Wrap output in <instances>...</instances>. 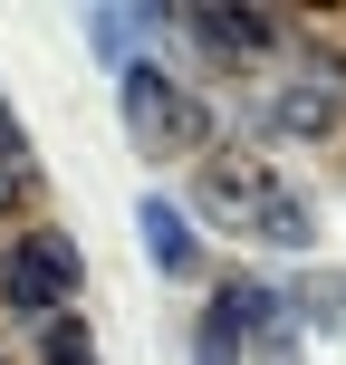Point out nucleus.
I'll use <instances>...</instances> for the list:
<instances>
[{"label":"nucleus","instance_id":"obj_1","mask_svg":"<svg viewBox=\"0 0 346 365\" xmlns=\"http://www.w3.org/2000/svg\"><path fill=\"white\" fill-rule=\"evenodd\" d=\"M193 192H202V212H212L221 231H250V240H270V250H317L308 192H289L260 154H202Z\"/></svg>","mask_w":346,"mask_h":365},{"label":"nucleus","instance_id":"obj_2","mask_svg":"<svg viewBox=\"0 0 346 365\" xmlns=\"http://www.w3.org/2000/svg\"><path fill=\"white\" fill-rule=\"evenodd\" d=\"M116 106H126L135 154H202V135H212V106H202L183 77H164V68H126Z\"/></svg>","mask_w":346,"mask_h":365},{"label":"nucleus","instance_id":"obj_3","mask_svg":"<svg viewBox=\"0 0 346 365\" xmlns=\"http://www.w3.org/2000/svg\"><path fill=\"white\" fill-rule=\"evenodd\" d=\"M77 279H87V259H77V240L58 231V221H29V231L0 250V298L29 317H68Z\"/></svg>","mask_w":346,"mask_h":365},{"label":"nucleus","instance_id":"obj_4","mask_svg":"<svg viewBox=\"0 0 346 365\" xmlns=\"http://www.w3.org/2000/svg\"><path fill=\"white\" fill-rule=\"evenodd\" d=\"M250 125L260 135H289V145H327V135L346 125V87L337 77H298V87H270L250 106Z\"/></svg>","mask_w":346,"mask_h":365},{"label":"nucleus","instance_id":"obj_5","mask_svg":"<svg viewBox=\"0 0 346 365\" xmlns=\"http://www.w3.org/2000/svg\"><path fill=\"white\" fill-rule=\"evenodd\" d=\"M173 29L193 38V48H212L221 68H250V58H270L279 19L270 10H173Z\"/></svg>","mask_w":346,"mask_h":365},{"label":"nucleus","instance_id":"obj_6","mask_svg":"<svg viewBox=\"0 0 346 365\" xmlns=\"http://www.w3.org/2000/svg\"><path fill=\"white\" fill-rule=\"evenodd\" d=\"M212 317H221V327H231V346L250 356L260 336H279V327H289V289H279V279H250V269H240V279H221Z\"/></svg>","mask_w":346,"mask_h":365},{"label":"nucleus","instance_id":"obj_7","mask_svg":"<svg viewBox=\"0 0 346 365\" xmlns=\"http://www.w3.org/2000/svg\"><path fill=\"white\" fill-rule=\"evenodd\" d=\"M135 231H145V259H154L164 279H193V269H202V240H193V221H183V202L145 192V202H135Z\"/></svg>","mask_w":346,"mask_h":365},{"label":"nucleus","instance_id":"obj_8","mask_svg":"<svg viewBox=\"0 0 346 365\" xmlns=\"http://www.w3.org/2000/svg\"><path fill=\"white\" fill-rule=\"evenodd\" d=\"M154 29H173V10H96V19H87V48L106 58L116 77H126V68H145L135 48H145Z\"/></svg>","mask_w":346,"mask_h":365},{"label":"nucleus","instance_id":"obj_9","mask_svg":"<svg viewBox=\"0 0 346 365\" xmlns=\"http://www.w3.org/2000/svg\"><path fill=\"white\" fill-rule=\"evenodd\" d=\"M289 327H317V336H337V327H346V269L298 279V289H289Z\"/></svg>","mask_w":346,"mask_h":365},{"label":"nucleus","instance_id":"obj_10","mask_svg":"<svg viewBox=\"0 0 346 365\" xmlns=\"http://www.w3.org/2000/svg\"><path fill=\"white\" fill-rule=\"evenodd\" d=\"M10 202H39V154H29V135H19V115L0 106V212Z\"/></svg>","mask_w":346,"mask_h":365},{"label":"nucleus","instance_id":"obj_11","mask_svg":"<svg viewBox=\"0 0 346 365\" xmlns=\"http://www.w3.org/2000/svg\"><path fill=\"white\" fill-rule=\"evenodd\" d=\"M39 365H96V336H87V317H49V327H39Z\"/></svg>","mask_w":346,"mask_h":365},{"label":"nucleus","instance_id":"obj_12","mask_svg":"<svg viewBox=\"0 0 346 365\" xmlns=\"http://www.w3.org/2000/svg\"><path fill=\"white\" fill-rule=\"evenodd\" d=\"M193 365H240V346H231V327H221L212 308H202V327H193Z\"/></svg>","mask_w":346,"mask_h":365},{"label":"nucleus","instance_id":"obj_13","mask_svg":"<svg viewBox=\"0 0 346 365\" xmlns=\"http://www.w3.org/2000/svg\"><path fill=\"white\" fill-rule=\"evenodd\" d=\"M240 365H298V327H279V336H260Z\"/></svg>","mask_w":346,"mask_h":365}]
</instances>
